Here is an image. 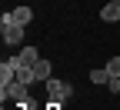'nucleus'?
<instances>
[{"mask_svg": "<svg viewBox=\"0 0 120 110\" xmlns=\"http://www.w3.org/2000/svg\"><path fill=\"white\" fill-rule=\"evenodd\" d=\"M23 30H27V27L13 23V13H10V10L0 17V37H4L7 47H20V43H23Z\"/></svg>", "mask_w": 120, "mask_h": 110, "instance_id": "1", "label": "nucleus"}, {"mask_svg": "<svg viewBox=\"0 0 120 110\" xmlns=\"http://www.w3.org/2000/svg\"><path fill=\"white\" fill-rule=\"evenodd\" d=\"M0 100H13V103H27L30 100V83L23 80H10V83H0Z\"/></svg>", "mask_w": 120, "mask_h": 110, "instance_id": "2", "label": "nucleus"}, {"mask_svg": "<svg viewBox=\"0 0 120 110\" xmlns=\"http://www.w3.org/2000/svg\"><path fill=\"white\" fill-rule=\"evenodd\" d=\"M47 100H57V103H67L70 97H73V83L70 80H57V77H50L47 83Z\"/></svg>", "mask_w": 120, "mask_h": 110, "instance_id": "3", "label": "nucleus"}, {"mask_svg": "<svg viewBox=\"0 0 120 110\" xmlns=\"http://www.w3.org/2000/svg\"><path fill=\"white\" fill-rule=\"evenodd\" d=\"M37 60H40V50H37V47H20V50L13 53V64H17V67H34Z\"/></svg>", "mask_w": 120, "mask_h": 110, "instance_id": "4", "label": "nucleus"}, {"mask_svg": "<svg viewBox=\"0 0 120 110\" xmlns=\"http://www.w3.org/2000/svg\"><path fill=\"white\" fill-rule=\"evenodd\" d=\"M50 77H53V64H50V60H43V57H40L37 64H34V80H37V83H47Z\"/></svg>", "mask_w": 120, "mask_h": 110, "instance_id": "5", "label": "nucleus"}, {"mask_svg": "<svg viewBox=\"0 0 120 110\" xmlns=\"http://www.w3.org/2000/svg\"><path fill=\"white\" fill-rule=\"evenodd\" d=\"M100 20L103 23H120V4H103L100 7Z\"/></svg>", "mask_w": 120, "mask_h": 110, "instance_id": "6", "label": "nucleus"}, {"mask_svg": "<svg viewBox=\"0 0 120 110\" xmlns=\"http://www.w3.org/2000/svg\"><path fill=\"white\" fill-rule=\"evenodd\" d=\"M10 13H13V23H20V27H30V23H34V10H30V7H13Z\"/></svg>", "mask_w": 120, "mask_h": 110, "instance_id": "7", "label": "nucleus"}, {"mask_svg": "<svg viewBox=\"0 0 120 110\" xmlns=\"http://www.w3.org/2000/svg\"><path fill=\"white\" fill-rule=\"evenodd\" d=\"M87 80H90V83H97V87H107V83H110V73H107V67H97V70H90V73H87Z\"/></svg>", "mask_w": 120, "mask_h": 110, "instance_id": "8", "label": "nucleus"}, {"mask_svg": "<svg viewBox=\"0 0 120 110\" xmlns=\"http://www.w3.org/2000/svg\"><path fill=\"white\" fill-rule=\"evenodd\" d=\"M17 80H23V83L34 87V83H37V80H34V67H17Z\"/></svg>", "mask_w": 120, "mask_h": 110, "instance_id": "9", "label": "nucleus"}, {"mask_svg": "<svg viewBox=\"0 0 120 110\" xmlns=\"http://www.w3.org/2000/svg\"><path fill=\"white\" fill-rule=\"evenodd\" d=\"M107 73L110 77H120V57H110L107 60Z\"/></svg>", "mask_w": 120, "mask_h": 110, "instance_id": "10", "label": "nucleus"}, {"mask_svg": "<svg viewBox=\"0 0 120 110\" xmlns=\"http://www.w3.org/2000/svg\"><path fill=\"white\" fill-rule=\"evenodd\" d=\"M110 93H120V77H110V83H107Z\"/></svg>", "mask_w": 120, "mask_h": 110, "instance_id": "11", "label": "nucleus"}, {"mask_svg": "<svg viewBox=\"0 0 120 110\" xmlns=\"http://www.w3.org/2000/svg\"><path fill=\"white\" fill-rule=\"evenodd\" d=\"M43 110H64V103H57V100H47V107Z\"/></svg>", "mask_w": 120, "mask_h": 110, "instance_id": "12", "label": "nucleus"}, {"mask_svg": "<svg viewBox=\"0 0 120 110\" xmlns=\"http://www.w3.org/2000/svg\"><path fill=\"white\" fill-rule=\"evenodd\" d=\"M110 4H120V0H110Z\"/></svg>", "mask_w": 120, "mask_h": 110, "instance_id": "13", "label": "nucleus"}]
</instances>
